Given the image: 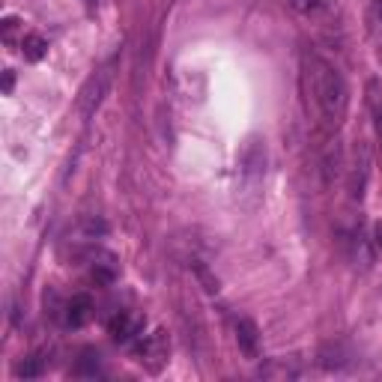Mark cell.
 Masks as SVG:
<instances>
[{
	"label": "cell",
	"mask_w": 382,
	"mask_h": 382,
	"mask_svg": "<svg viewBox=\"0 0 382 382\" xmlns=\"http://www.w3.org/2000/svg\"><path fill=\"white\" fill-rule=\"evenodd\" d=\"M144 328V323L141 320H135V316H129V314H117L113 320L108 323V332H111V338L113 340H132L137 332Z\"/></svg>",
	"instance_id": "cell-5"
},
{
	"label": "cell",
	"mask_w": 382,
	"mask_h": 382,
	"mask_svg": "<svg viewBox=\"0 0 382 382\" xmlns=\"http://www.w3.org/2000/svg\"><path fill=\"white\" fill-rule=\"evenodd\" d=\"M12 84H16V75H12V69L4 72V93H12Z\"/></svg>",
	"instance_id": "cell-11"
},
{
	"label": "cell",
	"mask_w": 382,
	"mask_h": 382,
	"mask_svg": "<svg viewBox=\"0 0 382 382\" xmlns=\"http://www.w3.org/2000/svg\"><path fill=\"white\" fill-rule=\"evenodd\" d=\"M93 316V302H90V296H72L69 299V304H66V323L72 326V328H81L87 320Z\"/></svg>",
	"instance_id": "cell-4"
},
{
	"label": "cell",
	"mask_w": 382,
	"mask_h": 382,
	"mask_svg": "<svg viewBox=\"0 0 382 382\" xmlns=\"http://www.w3.org/2000/svg\"><path fill=\"white\" fill-rule=\"evenodd\" d=\"M21 51H24V57H27L30 63H39L48 54V39L39 36V33H27L21 39Z\"/></svg>",
	"instance_id": "cell-7"
},
{
	"label": "cell",
	"mask_w": 382,
	"mask_h": 382,
	"mask_svg": "<svg viewBox=\"0 0 382 382\" xmlns=\"http://www.w3.org/2000/svg\"><path fill=\"white\" fill-rule=\"evenodd\" d=\"M292 4H296V9H302V12H311V9L320 6V0H292Z\"/></svg>",
	"instance_id": "cell-10"
},
{
	"label": "cell",
	"mask_w": 382,
	"mask_h": 382,
	"mask_svg": "<svg viewBox=\"0 0 382 382\" xmlns=\"http://www.w3.org/2000/svg\"><path fill=\"white\" fill-rule=\"evenodd\" d=\"M21 379H33V376H39L42 374V364H39V359H24L21 364H18V371H16Z\"/></svg>",
	"instance_id": "cell-9"
},
{
	"label": "cell",
	"mask_w": 382,
	"mask_h": 382,
	"mask_svg": "<svg viewBox=\"0 0 382 382\" xmlns=\"http://www.w3.org/2000/svg\"><path fill=\"white\" fill-rule=\"evenodd\" d=\"M376 132H379V141H382V113L376 117Z\"/></svg>",
	"instance_id": "cell-13"
},
{
	"label": "cell",
	"mask_w": 382,
	"mask_h": 382,
	"mask_svg": "<svg viewBox=\"0 0 382 382\" xmlns=\"http://www.w3.org/2000/svg\"><path fill=\"white\" fill-rule=\"evenodd\" d=\"M242 164H245V176H260L266 168V147L260 141H248Z\"/></svg>",
	"instance_id": "cell-6"
},
{
	"label": "cell",
	"mask_w": 382,
	"mask_h": 382,
	"mask_svg": "<svg viewBox=\"0 0 382 382\" xmlns=\"http://www.w3.org/2000/svg\"><path fill=\"white\" fill-rule=\"evenodd\" d=\"M379 16H382V0H379Z\"/></svg>",
	"instance_id": "cell-14"
},
{
	"label": "cell",
	"mask_w": 382,
	"mask_h": 382,
	"mask_svg": "<svg viewBox=\"0 0 382 382\" xmlns=\"http://www.w3.org/2000/svg\"><path fill=\"white\" fill-rule=\"evenodd\" d=\"M236 343L239 350L248 355V359H257V343H260V332H257V323L254 320H242L236 323Z\"/></svg>",
	"instance_id": "cell-3"
},
{
	"label": "cell",
	"mask_w": 382,
	"mask_h": 382,
	"mask_svg": "<svg viewBox=\"0 0 382 382\" xmlns=\"http://www.w3.org/2000/svg\"><path fill=\"white\" fill-rule=\"evenodd\" d=\"M376 245H379V248H382V221H379V224H376Z\"/></svg>",
	"instance_id": "cell-12"
},
{
	"label": "cell",
	"mask_w": 382,
	"mask_h": 382,
	"mask_svg": "<svg viewBox=\"0 0 382 382\" xmlns=\"http://www.w3.org/2000/svg\"><path fill=\"white\" fill-rule=\"evenodd\" d=\"M108 84H111V69H101L87 81V87L81 90V117L84 120H90L96 113V108L101 105V96H105V90H108Z\"/></svg>",
	"instance_id": "cell-2"
},
{
	"label": "cell",
	"mask_w": 382,
	"mask_h": 382,
	"mask_svg": "<svg viewBox=\"0 0 382 382\" xmlns=\"http://www.w3.org/2000/svg\"><path fill=\"white\" fill-rule=\"evenodd\" d=\"M304 93H308V105L316 113V123L323 129L335 132L343 123V117H347V101H350L343 75L328 60L308 54L304 57Z\"/></svg>",
	"instance_id": "cell-1"
},
{
	"label": "cell",
	"mask_w": 382,
	"mask_h": 382,
	"mask_svg": "<svg viewBox=\"0 0 382 382\" xmlns=\"http://www.w3.org/2000/svg\"><path fill=\"white\" fill-rule=\"evenodd\" d=\"M99 371V355L93 352V350H87L84 355H81V364H78V374L81 376H93Z\"/></svg>",
	"instance_id": "cell-8"
}]
</instances>
